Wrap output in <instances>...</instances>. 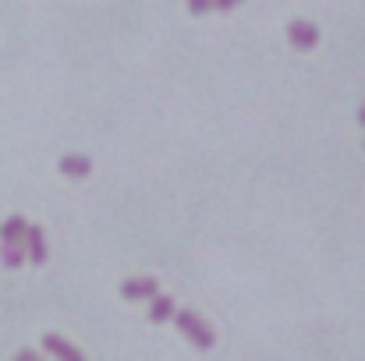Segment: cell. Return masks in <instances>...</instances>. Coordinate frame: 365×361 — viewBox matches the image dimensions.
I'll return each instance as SVG.
<instances>
[{
	"label": "cell",
	"mask_w": 365,
	"mask_h": 361,
	"mask_svg": "<svg viewBox=\"0 0 365 361\" xmlns=\"http://www.w3.org/2000/svg\"><path fill=\"white\" fill-rule=\"evenodd\" d=\"M170 319L178 323V330L185 333V340L195 344L199 351H210V347L217 344V333L210 330V323H206L202 315H195V312H174Z\"/></svg>",
	"instance_id": "1"
},
{
	"label": "cell",
	"mask_w": 365,
	"mask_h": 361,
	"mask_svg": "<svg viewBox=\"0 0 365 361\" xmlns=\"http://www.w3.org/2000/svg\"><path fill=\"white\" fill-rule=\"evenodd\" d=\"M25 255H29V262L32 266H43L46 262V234H43V227H25Z\"/></svg>",
	"instance_id": "3"
},
{
	"label": "cell",
	"mask_w": 365,
	"mask_h": 361,
	"mask_svg": "<svg viewBox=\"0 0 365 361\" xmlns=\"http://www.w3.org/2000/svg\"><path fill=\"white\" fill-rule=\"evenodd\" d=\"M238 4H242V0H213V7H217V11H235Z\"/></svg>",
	"instance_id": "11"
},
{
	"label": "cell",
	"mask_w": 365,
	"mask_h": 361,
	"mask_svg": "<svg viewBox=\"0 0 365 361\" xmlns=\"http://www.w3.org/2000/svg\"><path fill=\"white\" fill-rule=\"evenodd\" d=\"M149 301H153V308H149V319H153V323H167V319L178 312L174 298H167V294H160V291H156Z\"/></svg>",
	"instance_id": "8"
},
{
	"label": "cell",
	"mask_w": 365,
	"mask_h": 361,
	"mask_svg": "<svg viewBox=\"0 0 365 361\" xmlns=\"http://www.w3.org/2000/svg\"><path fill=\"white\" fill-rule=\"evenodd\" d=\"M25 227H29V224H25V216H18V213H14V216H7V220H4V227H0V244H21Z\"/></svg>",
	"instance_id": "7"
},
{
	"label": "cell",
	"mask_w": 365,
	"mask_h": 361,
	"mask_svg": "<svg viewBox=\"0 0 365 361\" xmlns=\"http://www.w3.org/2000/svg\"><path fill=\"white\" fill-rule=\"evenodd\" d=\"M210 7H213V0H188V11L192 14H206Z\"/></svg>",
	"instance_id": "10"
},
{
	"label": "cell",
	"mask_w": 365,
	"mask_h": 361,
	"mask_svg": "<svg viewBox=\"0 0 365 361\" xmlns=\"http://www.w3.org/2000/svg\"><path fill=\"white\" fill-rule=\"evenodd\" d=\"M287 43H291L294 50H312V46L319 43V28H316L312 21L294 18V21L287 25Z\"/></svg>",
	"instance_id": "2"
},
{
	"label": "cell",
	"mask_w": 365,
	"mask_h": 361,
	"mask_svg": "<svg viewBox=\"0 0 365 361\" xmlns=\"http://www.w3.org/2000/svg\"><path fill=\"white\" fill-rule=\"evenodd\" d=\"M43 351L61 361H82V351L71 347V344H68L64 337H57V333H46V337H43Z\"/></svg>",
	"instance_id": "5"
},
{
	"label": "cell",
	"mask_w": 365,
	"mask_h": 361,
	"mask_svg": "<svg viewBox=\"0 0 365 361\" xmlns=\"http://www.w3.org/2000/svg\"><path fill=\"white\" fill-rule=\"evenodd\" d=\"M57 170H61L64 177L82 181V177H89V174H93V159H89V156H82V152H68V156H61Z\"/></svg>",
	"instance_id": "4"
},
{
	"label": "cell",
	"mask_w": 365,
	"mask_h": 361,
	"mask_svg": "<svg viewBox=\"0 0 365 361\" xmlns=\"http://www.w3.org/2000/svg\"><path fill=\"white\" fill-rule=\"evenodd\" d=\"M359 124H365V107H362V110H359Z\"/></svg>",
	"instance_id": "12"
},
{
	"label": "cell",
	"mask_w": 365,
	"mask_h": 361,
	"mask_svg": "<svg viewBox=\"0 0 365 361\" xmlns=\"http://www.w3.org/2000/svg\"><path fill=\"white\" fill-rule=\"evenodd\" d=\"M0 258H4L7 269L21 266V262H25V244H0Z\"/></svg>",
	"instance_id": "9"
},
{
	"label": "cell",
	"mask_w": 365,
	"mask_h": 361,
	"mask_svg": "<svg viewBox=\"0 0 365 361\" xmlns=\"http://www.w3.org/2000/svg\"><path fill=\"white\" fill-rule=\"evenodd\" d=\"M160 287H156V280H149V276H138V280H124L121 283V298L128 301H145V298H153Z\"/></svg>",
	"instance_id": "6"
}]
</instances>
